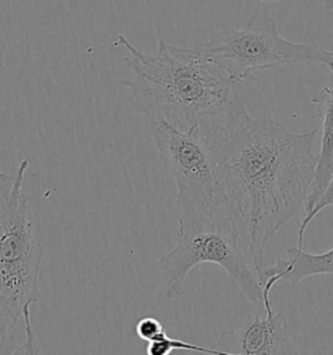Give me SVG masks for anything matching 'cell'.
<instances>
[{"mask_svg": "<svg viewBox=\"0 0 333 355\" xmlns=\"http://www.w3.org/2000/svg\"><path fill=\"white\" fill-rule=\"evenodd\" d=\"M116 44L128 51L125 63L135 76L120 83L126 99L148 121L166 120L180 130H196L239 95V83L198 47H177L160 40L156 53L146 55L124 35L117 37Z\"/></svg>", "mask_w": 333, "mask_h": 355, "instance_id": "cell-2", "label": "cell"}, {"mask_svg": "<svg viewBox=\"0 0 333 355\" xmlns=\"http://www.w3.org/2000/svg\"><path fill=\"white\" fill-rule=\"evenodd\" d=\"M196 133L215 168L230 230L259 272L271 239L306 206L318 130L293 133L276 120L254 117L239 94Z\"/></svg>", "mask_w": 333, "mask_h": 355, "instance_id": "cell-1", "label": "cell"}, {"mask_svg": "<svg viewBox=\"0 0 333 355\" xmlns=\"http://www.w3.org/2000/svg\"><path fill=\"white\" fill-rule=\"evenodd\" d=\"M318 275H333V248L322 254L306 252L300 248L288 249L285 258L258 272L263 285V300L271 297V291L278 282L296 284Z\"/></svg>", "mask_w": 333, "mask_h": 355, "instance_id": "cell-8", "label": "cell"}, {"mask_svg": "<svg viewBox=\"0 0 333 355\" xmlns=\"http://www.w3.org/2000/svg\"><path fill=\"white\" fill-rule=\"evenodd\" d=\"M220 220L202 230L178 233L176 246L157 261L169 301H177L187 294L189 272L199 264L211 263L221 267L237 282L250 302H263V285L258 272L244 254L228 221L223 224Z\"/></svg>", "mask_w": 333, "mask_h": 355, "instance_id": "cell-6", "label": "cell"}, {"mask_svg": "<svg viewBox=\"0 0 333 355\" xmlns=\"http://www.w3.org/2000/svg\"><path fill=\"white\" fill-rule=\"evenodd\" d=\"M198 50L236 81L257 80L254 73L291 65H328L333 51L316 44L291 42L281 37L267 10L257 8L245 28L214 33Z\"/></svg>", "mask_w": 333, "mask_h": 355, "instance_id": "cell-5", "label": "cell"}, {"mask_svg": "<svg viewBox=\"0 0 333 355\" xmlns=\"http://www.w3.org/2000/svg\"><path fill=\"white\" fill-rule=\"evenodd\" d=\"M150 129L160 163L176 182L178 233L202 230L220 220L225 215L223 193L196 130H180L166 120H151Z\"/></svg>", "mask_w": 333, "mask_h": 355, "instance_id": "cell-4", "label": "cell"}, {"mask_svg": "<svg viewBox=\"0 0 333 355\" xmlns=\"http://www.w3.org/2000/svg\"><path fill=\"white\" fill-rule=\"evenodd\" d=\"M29 160L0 173V355L38 354L31 309L41 298L44 249L34 236L24 191Z\"/></svg>", "mask_w": 333, "mask_h": 355, "instance_id": "cell-3", "label": "cell"}, {"mask_svg": "<svg viewBox=\"0 0 333 355\" xmlns=\"http://www.w3.org/2000/svg\"><path fill=\"white\" fill-rule=\"evenodd\" d=\"M327 8L333 13V0H324ZM332 73L333 60L327 65ZM312 103L316 105V114L322 120V142L321 150L318 153V164L315 176L312 180L310 194L305 206L306 215L311 211L327 188L333 167V83L332 86L322 89L318 95L312 99Z\"/></svg>", "mask_w": 333, "mask_h": 355, "instance_id": "cell-9", "label": "cell"}, {"mask_svg": "<svg viewBox=\"0 0 333 355\" xmlns=\"http://www.w3.org/2000/svg\"><path fill=\"white\" fill-rule=\"evenodd\" d=\"M333 207V167L332 172H331V178H330V182L327 185V188L324 190L322 197L318 200V203L315 205V207L302 219L300 230H298V248L302 249V243H303V234L305 230L309 227V224L311 223L312 220L316 218V215L322 211V209H327V207Z\"/></svg>", "mask_w": 333, "mask_h": 355, "instance_id": "cell-11", "label": "cell"}, {"mask_svg": "<svg viewBox=\"0 0 333 355\" xmlns=\"http://www.w3.org/2000/svg\"><path fill=\"white\" fill-rule=\"evenodd\" d=\"M164 327L157 319L153 316H146L137 322L135 325V334L137 336L144 340L146 343L153 341L162 332H164Z\"/></svg>", "mask_w": 333, "mask_h": 355, "instance_id": "cell-12", "label": "cell"}, {"mask_svg": "<svg viewBox=\"0 0 333 355\" xmlns=\"http://www.w3.org/2000/svg\"><path fill=\"white\" fill-rule=\"evenodd\" d=\"M176 350L191 352V353H199V354L223 355L218 349L187 344L182 340L172 338L166 334V331L162 332L147 345V355H169L172 352H176Z\"/></svg>", "mask_w": 333, "mask_h": 355, "instance_id": "cell-10", "label": "cell"}, {"mask_svg": "<svg viewBox=\"0 0 333 355\" xmlns=\"http://www.w3.org/2000/svg\"><path fill=\"white\" fill-rule=\"evenodd\" d=\"M264 313L250 318L234 329L219 334L218 350L223 355H296L288 319L284 311H273L271 301L262 303Z\"/></svg>", "mask_w": 333, "mask_h": 355, "instance_id": "cell-7", "label": "cell"}]
</instances>
